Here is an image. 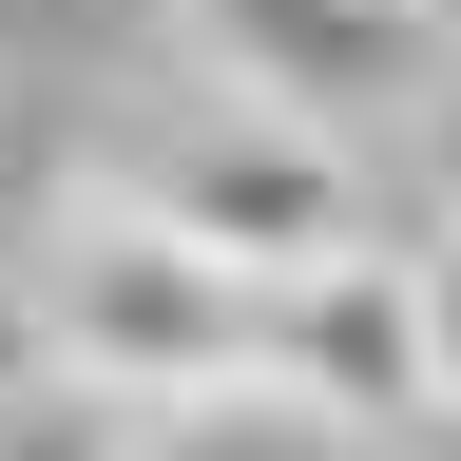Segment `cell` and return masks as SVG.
Here are the masks:
<instances>
[{
    "label": "cell",
    "mask_w": 461,
    "mask_h": 461,
    "mask_svg": "<svg viewBox=\"0 0 461 461\" xmlns=\"http://www.w3.org/2000/svg\"><path fill=\"white\" fill-rule=\"evenodd\" d=\"M39 346L96 403H135V423H193V403L269 384V288H230L193 230H154L135 193H77L58 250H39Z\"/></svg>",
    "instance_id": "obj_1"
},
{
    "label": "cell",
    "mask_w": 461,
    "mask_h": 461,
    "mask_svg": "<svg viewBox=\"0 0 461 461\" xmlns=\"http://www.w3.org/2000/svg\"><path fill=\"white\" fill-rule=\"evenodd\" d=\"M154 230H193V250L230 288H308L366 250V173H346V135H308V115L269 96H193L173 135H135V173H115Z\"/></svg>",
    "instance_id": "obj_2"
},
{
    "label": "cell",
    "mask_w": 461,
    "mask_h": 461,
    "mask_svg": "<svg viewBox=\"0 0 461 461\" xmlns=\"http://www.w3.org/2000/svg\"><path fill=\"white\" fill-rule=\"evenodd\" d=\"M154 423L135 403H96L77 366H39V384H0V461H135Z\"/></svg>",
    "instance_id": "obj_6"
},
{
    "label": "cell",
    "mask_w": 461,
    "mask_h": 461,
    "mask_svg": "<svg viewBox=\"0 0 461 461\" xmlns=\"http://www.w3.org/2000/svg\"><path fill=\"white\" fill-rule=\"evenodd\" d=\"M173 20L230 58V96L308 115V135H366L423 96V0H173Z\"/></svg>",
    "instance_id": "obj_4"
},
{
    "label": "cell",
    "mask_w": 461,
    "mask_h": 461,
    "mask_svg": "<svg viewBox=\"0 0 461 461\" xmlns=\"http://www.w3.org/2000/svg\"><path fill=\"white\" fill-rule=\"evenodd\" d=\"M423 346H442V403H461V212L423 230Z\"/></svg>",
    "instance_id": "obj_7"
},
{
    "label": "cell",
    "mask_w": 461,
    "mask_h": 461,
    "mask_svg": "<svg viewBox=\"0 0 461 461\" xmlns=\"http://www.w3.org/2000/svg\"><path fill=\"white\" fill-rule=\"evenodd\" d=\"M403 461H461V403H423V423H403Z\"/></svg>",
    "instance_id": "obj_8"
},
{
    "label": "cell",
    "mask_w": 461,
    "mask_h": 461,
    "mask_svg": "<svg viewBox=\"0 0 461 461\" xmlns=\"http://www.w3.org/2000/svg\"><path fill=\"white\" fill-rule=\"evenodd\" d=\"M269 384L308 403V423H346L366 461H403V423L442 403L423 269H403V250H346V269H308V288H269Z\"/></svg>",
    "instance_id": "obj_3"
},
{
    "label": "cell",
    "mask_w": 461,
    "mask_h": 461,
    "mask_svg": "<svg viewBox=\"0 0 461 461\" xmlns=\"http://www.w3.org/2000/svg\"><path fill=\"white\" fill-rule=\"evenodd\" d=\"M442 212H461V77H442Z\"/></svg>",
    "instance_id": "obj_9"
},
{
    "label": "cell",
    "mask_w": 461,
    "mask_h": 461,
    "mask_svg": "<svg viewBox=\"0 0 461 461\" xmlns=\"http://www.w3.org/2000/svg\"><path fill=\"white\" fill-rule=\"evenodd\" d=\"M135 461H366L346 423H308L288 384H230V403H193V423H154Z\"/></svg>",
    "instance_id": "obj_5"
}]
</instances>
